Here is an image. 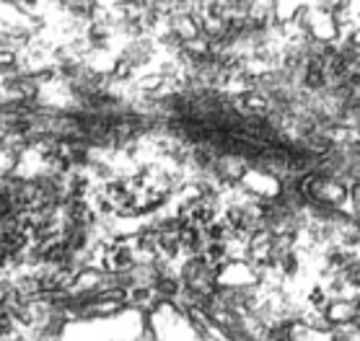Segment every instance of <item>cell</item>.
I'll use <instances>...</instances> for the list:
<instances>
[{"label":"cell","mask_w":360,"mask_h":341,"mask_svg":"<svg viewBox=\"0 0 360 341\" xmlns=\"http://www.w3.org/2000/svg\"><path fill=\"white\" fill-rule=\"evenodd\" d=\"M350 199H352V204H355V220L360 222V181L350 189Z\"/></svg>","instance_id":"1"}]
</instances>
